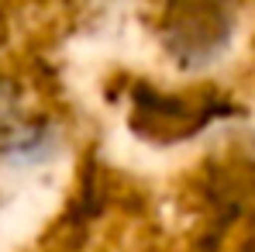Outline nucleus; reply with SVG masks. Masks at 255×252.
Returning a JSON list of instances; mask_svg holds the SVG:
<instances>
[{"label": "nucleus", "instance_id": "obj_1", "mask_svg": "<svg viewBox=\"0 0 255 252\" xmlns=\"http://www.w3.org/2000/svg\"><path fill=\"white\" fill-rule=\"evenodd\" d=\"M155 38L179 73H207L235 48L238 0H162Z\"/></svg>", "mask_w": 255, "mask_h": 252}, {"label": "nucleus", "instance_id": "obj_2", "mask_svg": "<svg viewBox=\"0 0 255 252\" xmlns=\"http://www.w3.org/2000/svg\"><path fill=\"white\" fill-rule=\"evenodd\" d=\"M221 100L207 90H166L155 83H138L131 93L128 125L141 142L152 145H179L197 138L221 114Z\"/></svg>", "mask_w": 255, "mask_h": 252}]
</instances>
